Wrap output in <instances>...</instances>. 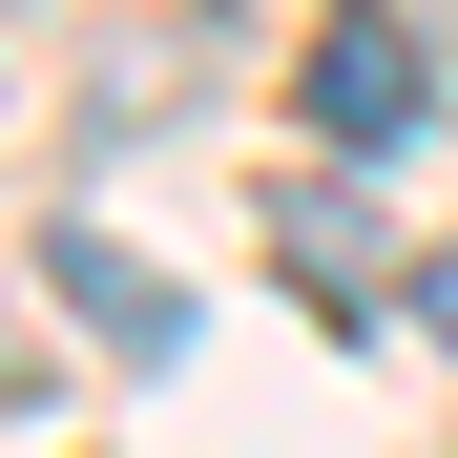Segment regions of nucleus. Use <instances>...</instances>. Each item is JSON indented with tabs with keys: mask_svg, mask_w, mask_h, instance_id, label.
<instances>
[{
	"mask_svg": "<svg viewBox=\"0 0 458 458\" xmlns=\"http://www.w3.org/2000/svg\"><path fill=\"white\" fill-rule=\"evenodd\" d=\"M63 292L105 313V354H188V313H167V271H125L105 229H63Z\"/></svg>",
	"mask_w": 458,
	"mask_h": 458,
	"instance_id": "2",
	"label": "nucleus"
},
{
	"mask_svg": "<svg viewBox=\"0 0 458 458\" xmlns=\"http://www.w3.org/2000/svg\"><path fill=\"white\" fill-rule=\"evenodd\" d=\"M292 105H313L334 146H417V42H396V21H375V0H354V21L313 42V84H292Z\"/></svg>",
	"mask_w": 458,
	"mask_h": 458,
	"instance_id": "1",
	"label": "nucleus"
},
{
	"mask_svg": "<svg viewBox=\"0 0 458 458\" xmlns=\"http://www.w3.org/2000/svg\"><path fill=\"white\" fill-rule=\"evenodd\" d=\"M417 334H458V250H417Z\"/></svg>",
	"mask_w": 458,
	"mask_h": 458,
	"instance_id": "3",
	"label": "nucleus"
}]
</instances>
